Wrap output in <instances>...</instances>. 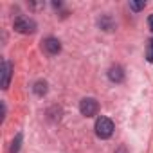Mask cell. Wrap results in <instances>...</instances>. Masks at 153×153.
Segmentation results:
<instances>
[{
  "label": "cell",
  "mask_w": 153,
  "mask_h": 153,
  "mask_svg": "<svg viewBox=\"0 0 153 153\" xmlns=\"http://www.w3.org/2000/svg\"><path fill=\"white\" fill-rule=\"evenodd\" d=\"M144 7H146V2H144V0H140V2H130V9L135 11V13L142 11Z\"/></svg>",
  "instance_id": "cell-9"
},
{
  "label": "cell",
  "mask_w": 153,
  "mask_h": 153,
  "mask_svg": "<svg viewBox=\"0 0 153 153\" xmlns=\"http://www.w3.org/2000/svg\"><path fill=\"white\" fill-rule=\"evenodd\" d=\"M79 112H81L85 117H94V115H97V112H99V103H97L94 97H85V99H81V103H79Z\"/></svg>",
  "instance_id": "cell-3"
},
{
  "label": "cell",
  "mask_w": 153,
  "mask_h": 153,
  "mask_svg": "<svg viewBox=\"0 0 153 153\" xmlns=\"http://www.w3.org/2000/svg\"><path fill=\"white\" fill-rule=\"evenodd\" d=\"M99 25H101V29H105V31H112V29H114V24H112V18H110V16H103V18L99 20Z\"/></svg>",
  "instance_id": "cell-8"
},
{
  "label": "cell",
  "mask_w": 153,
  "mask_h": 153,
  "mask_svg": "<svg viewBox=\"0 0 153 153\" xmlns=\"http://www.w3.org/2000/svg\"><path fill=\"white\" fill-rule=\"evenodd\" d=\"M148 25H149V29L153 31V15H151V16L148 18Z\"/></svg>",
  "instance_id": "cell-12"
},
{
  "label": "cell",
  "mask_w": 153,
  "mask_h": 153,
  "mask_svg": "<svg viewBox=\"0 0 153 153\" xmlns=\"http://www.w3.org/2000/svg\"><path fill=\"white\" fill-rule=\"evenodd\" d=\"M11 76H13V65H11L7 59H4V61H2V88H4V90L9 88Z\"/></svg>",
  "instance_id": "cell-5"
},
{
  "label": "cell",
  "mask_w": 153,
  "mask_h": 153,
  "mask_svg": "<svg viewBox=\"0 0 153 153\" xmlns=\"http://www.w3.org/2000/svg\"><path fill=\"white\" fill-rule=\"evenodd\" d=\"M115 126H114V121L108 119V117H99L96 121V135L99 139H110L112 133H114Z\"/></svg>",
  "instance_id": "cell-1"
},
{
  "label": "cell",
  "mask_w": 153,
  "mask_h": 153,
  "mask_svg": "<svg viewBox=\"0 0 153 153\" xmlns=\"http://www.w3.org/2000/svg\"><path fill=\"white\" fill-rule=\"evenodd\" d=\"M146 58H148V61H153V40H149V43L146 47Z\"/></svg>",
  "instance_id": "cell-11"
},
{
  "label": "cell",
  "mask_w": 153,
  "mask_h": 153,
  "mask_svg": "<svg viewBox=\"0 0 153 153\" xmlns=\"http://www.w3.org/2000/svg\"><path fill=\"white\" fill-rule=\"evenodd\" d=\"M33 90H34L36 96H45L47 94V81H36Z\"/></svg>",
  "instance_id": "cell-7"
},
{
  "label": "cell",
  "mask_w": 153,
  "mask_h": 153,
  "mask_svg": "<svg viewBox=\"0 0 153 153\" xmlns=\"http://www.w3.org/2000/svg\"><path fill=\"white\" fill-rule=\"evenodd\" d=\"M20 142H22V133H18V135H16V139L13 140V146H11V153H16V151H18V148H20Z\"/></svg>",
  "instance_id": "cell-10"
},
{
  "label": "cell",
  "mask_w": 153,
  "mask_h": 153,
  "mask_svg": "<svg viewBox=\"0 0 153 153\" xmlns=\"http://www.w3.org/2000/svg\"><path fill=\"white\" fill-rule=\"evenodd\" d=\"M108 79L114 81V83H121V81L124 79V70H123V67L114 65V67L108 70Z\"/></svg>",
  "instance_id": "cell-6"
},
{
  "label": "cell",
  "mask_w": 153,
  "mask_h": 153,
  "mask_svg": "<svg viewBox=\"0 0 153 153\" xmlns=\"http://www.w3.org/2000/svg\"><path fill=\"white\" fill-rule=\"evenodd\" d=\"M43 49H45V52H47V54L54 56V54H58V52L61 51V43H59V40H58V38L49 36V38H45V40H43Z\"/></svg>",
  "instance_id": "cell-4"
},
{
  "label": "cell",
  "mask_w": 153,
  "mask_h": 153,
  "mask_svg": "<svg viewBox=\"0 0 153 153\" xmlns=\"http://www.w3.org/2000/svg\"><path fill=\"white\" fill-rule=\"evenodd\" d=\"M13 27L20 34H31V33L36 31V22L29 16H16L15 22H13Z\"/></svg>",
  "instance_id": "cell-2"
}]
</instances>
